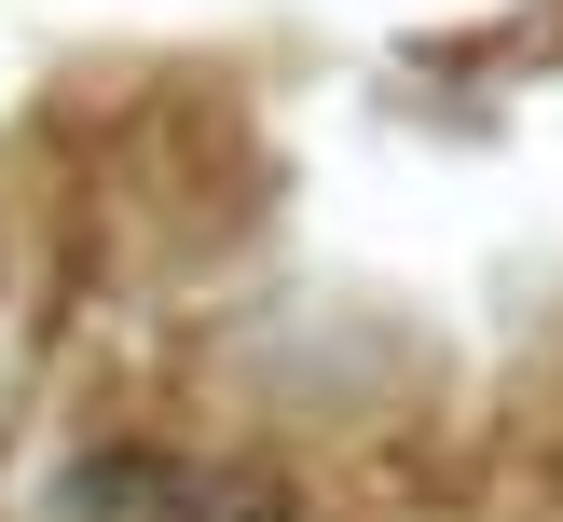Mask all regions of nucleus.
Here are the masks:
<instances>
[{"label":"nucleus","mask_w":563,"mask_h":522,"mask_svg":"<svg viewBox=\"0 0 563 522\" xmlns=\"http://www.w3.org/2000/svg\"><path fill=\"white\" fill-rule=\"evenodd\" d=\"M42 522H289V495L207 454H152V440H97L82 467H55Z\"/></svg>","instance_id":"obj_1"}]
</instances>
